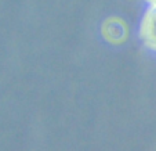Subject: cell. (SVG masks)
Here are the masks:
<instances>
[{
	"label": "cell",
	"mask_w": 156,
	"mask_h": 151,
	"mask_svg": "<svg viewBox=\"0 0 156 151\" xmlns=\"http://www.w3.org/2000/svg\"><path fill=\"white\" fill-rule=\"evenodd\" d=\"M140 36L147 47L156 51V4L149 3L141 21Z\"/></svg>",
	"instance_id": "cell-1"
},
{
	"label": "cell",
	"mask_w": 156,
	"mask_h": 151,
	"mask_svg": "<svg viewBox=\"0 0 156 151\" xmlns=\"http://www.w3.org/2000/svg\"><path fill=\"white\" fill-rule=\"evenodd\" d=\"M127 25L120 18H109L102 27V35L111 43H122L127 38Z\"/></svg>",
	"instance_id": "cell-2"
},
{
	"label": "cell",
	"mask_w": 156,
	"mask_h": 151,
	"mask_svg": "<svg viewBox=\"0 0 156 151\" xmlns=\"http://www.w3.org/2000/svg\"><path fill=\"white\" fill-rule=\"evenodd\" d=\"M147 2H149V3H153V4H156V0H147Z\"/></svg>",
	"instance_id": "cell-3"
}]
</instances>
